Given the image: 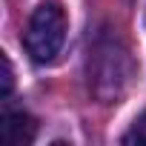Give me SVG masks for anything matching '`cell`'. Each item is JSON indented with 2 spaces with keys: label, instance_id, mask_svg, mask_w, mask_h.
Returning a JSON list of instances; mask_svg holds the SVG:
<instances>
[{
  "label": "cell",
  "instance_id": "1",
  "mask_svg": "<svg viewBox=\"0 0 146 146\" xmlns=\"http://www.w3.org/2000/svg\"><path fill=\"white\" fill-rule=\"evenodd\" d=\"M135 63L117 35H100L89 52V86L100 103H117L129 89Z\"/></svg>",
  "mask_w": 146,
  "mask_h": 146
},
{
  "label": "cell",
  "instance_id": "2",
  "mask_svg": "<svg viewBox=\"0 0 146 146\" xmlns=\"http://www.w3.org/2000/svg\"><path fill=\"white\" fill-rule=\"evenodd\" d=\"M66 29H69V17H66V9L60 6V0H43L32 12L26 35H23V46L29 57L35 63H52L57 52L63 49Z\"/></svg>",
  "mask_w": 146,
  "mask_h": 146
},
{
  "label": "cell",
  "instance_id": "3",
  "mask_svg": "<svg viewBox=\"0 0 146 146\" xmlns=\"http://www.w3.org/2000/svg\"><path fill=\"white\" fill-rule=\"evenodd\" d=\"M37 135V123L26 112H3L0 120V137L6 146H29Z\"/></svg>",
  "mask_w": 146,
  "mask_h": 146
},
{
  "label": "cell",
  "instance_id": "4",
  "mask_svg": "<svg viewBox=\"0 0 146 146\" xmlns=\"http://www.w3.org/2000/svg\"><path fill=\"white\" fill-rule=\"evenodd\" d=\"M123 143H137V146H146V112L132 123V129L123 135Z\"/></svg>",
  "mask_w": 146,
  "mask_h": 146
},
{
  "label": "cell",
  "instance_id": "5",
  "mask_svg": "<svg viewBox=\"0 0 146 146\" xmlns=\"http://www.w3.org/2000/svg\"><path fill=\"white\" fill-rule=\"evenodd\" d=\"M12 80H15V78H12V63H9V57L3 54V98L12 92Z\"/></svg>",
  "mask_w": 146,
  "mask_h": 146
}]
</instances>
